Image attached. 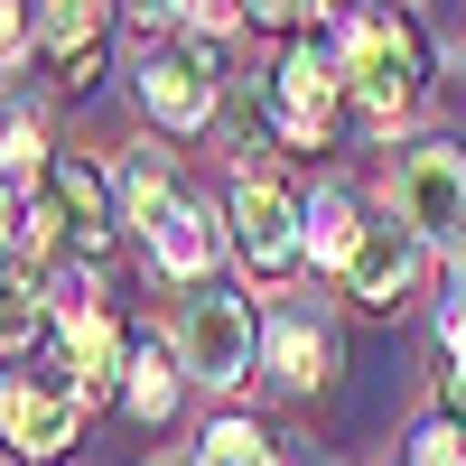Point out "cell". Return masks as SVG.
<instances>
[{"instance_id": "obj_1", "label": "cell", "mask_w": 466, "mask_h": 466, "mask_svg": "<svg viewBox=\"0 0 466 466\" xmlns=\"http://www.w3.org/2000/svg\"><path fill=\"white\" fill-rule=\"evenodd\" d=\"M345 94H355L364 131L410 122L420 94H430V47H420V28L392 19V10H364L355 28H345Z\"/></svg>"}, {"instance_id": "obj_2", "label": "cell", "mask_w": 466, "mask_h": 466, "mask_svg": "<svg viewBox=\"0 0 466 466\" xmlns=\"http://www.w3.org/2000/svg\"><path fill=\"white\" fill-rule=\"evenodd\" d=\"M252 122H261L270 140H289V149H318V140H336V122H345V56L289 47L280 66L261 75Z\"/></svg>"}, {"instance_id": "obj_3", "label": "cell", "mask_w": 466, "mask_h": 466, "mask_svg": "<svg viewBox=\"0 0 466 466\" xmlns=\"http://www.w3.org/2000/svg\"><path fill=\"white\" fill-rule=\"evenodd\" d=\"M224 243L243 252V270H252V280H289V270L308 261V206L289 197L280 177H233Z\"/></svg>"}, {"instance_id": "obj_4", "label": "cell", "mask_w": 466, "mask_h": 466, "mask_svg": "<svg viewBox=\"0 0 466 466\" xmlns=\"http://www.w3.org/2000/svg\"><path fill=\"white\" fill-rule=\"evenodd\" d=\"M261 345H270V327L252 318V299L206 289V299H187V318H177V373H197V382H215V392H233V382L261 364Z\"/></svg>"}, {"instance_id": "obj_5", "label": "cell", "mask_w": 466, "mask_h": 466, "mask_svg": "<svg viewBox=\"0 0 466 466\" xmlns=\"http://www.w3.org/2000/svg\"><path fill=\"white\" fill-rule=\"evenodd\" d=\"M131 224L149 233V261H159V270H177V280H206V270H215V224L197 215L187 187H168L159 159L131 168Z\"/></svg>"}, {"instance_id": "obj_6", "label": "cell", "mask_w": 466, "mask_h": 466, "mask_svg": "<svg viewBox=\"0 0 466 466\" xmlns=\"http://www.w3.org/2000/svg\"><path fill=\"white\" fill-rule=\"evenodd\" d=\"M10 448L28 457V466H56V457H75V430H85V392H75V373L66 364H28V373H10Z\"/></svg>"}, {"instance_id": "obj_7", "label": "cell", "mask_w": 466, "mask_h": 466, "mask_svg": "<svg viewBox=\"0 0 466 466\" xmlns=\"http://www.w3.org/2000/svg\"><path fill=\"white\" fill-rule=\"evenodd\" d=\"M215 85H224V37H206V28L168 37V47L140 66V103H149V122H168V131H197L215 112Z\"/></svg>"}, {"instance_id": "obj_8", "label": "cell", "mask_w": 466, "mask_h": 466, "mask_svg": "<svg viewBox=\"0 0 466 466\" xmlns=\"http://www.w3.org/2000/svg\"><path fill=\"white\" fill-rule=\"evenodd\" d=\"M420 270H430V233L420 224H373L364 252L345 261V299H355L364 318H392V308L420 289Z\"/></svg>"}, {"instance_id": "obj_9", "label": "cell", "mask_w": 466, "mask_h": 466, "mask_svg": "<svg viewBox=\"0 0 466 466\" xmlns=\"http://www.w3.org/2000/svg\"><path fill=\"white\" fill-rule=\"evenodd\" d=\"M392 206L420 233H466V149H448V140L410 149V159L392 168Z\"/></svg>"}, {"instance_id": "obj_10", "label": "cell", "mask_w": 466, "mask_h": 466, "mask_svg": "<svg viewBox=\"0 0 466 466\" xmlns=\"http://www.w3.org/2000/svg\"><path fill=\"white\" fill-rule=\"evenodd\" d=\"M66 318V373H75V392L85 401H112L131 382V355H122V327L103 318V308H85V299H66L56 308Z\"/></svg>"}, {"instance_id": "obj_11", "label": "cell", "mask_w": 466, "mask_h": 466, "mask_svg": "<svg viewBox=\"0 0 466 466\" xmlns=\"http://www.w3.org/2000/svg\"><path fill=\"white\" fill-rule=\"evenodd\" d=\"M37 47H47L56 85H85L94 56H103V0H47L37 10Z\"/></svg>"}, {"instance_id": "obj_12", "label": "cell", "mask_w": 466, "mask_h": 466, "mask_svg": "<svg viewBox=\"0 0 466 466\" xmlns=\"http://www.w3.org/2000/svg\"><path fill=\"white\" fill-rule=\"evenodd\" d=\"M261 364L289 382V392H318V382L336 373V336L308 318V308H280V318H270V345H261Z\"/></svg>"}, {"instance_id": "obj_13", "label": "cell", "mask_w": 466, "mask_h": 466, "mask_svg": "<svg viewBox=\"0 0 466 466\" xmlns=\"http://www.w3.org/2000/svg\"><path fill=\"white\" fill-rule=\"evenodd\" d=\"M47 197H56L66 233H75L85 252H103V243H112V187H103V168H85V159H56V168H47Z\"/></svg>"}, {"instance_id": "obj_14", "label": "cell", "mask_w": 466, "mask_h": 466, "mask_svg": "<svg viewBox=\"0 0 466 466\" xmlns=\"http://www.w3.org/2000/svg\"><path fill=\"white\" fill-rule=\"evenodd\" d=\"M364 233H373V224H355V197H345V187H327V197L308 206V252H318L327 270L355 261V252H364Z\"/></svg>"}, {"instance_id": "obj_15", "label": "cell", "mask_w": 466, "mask_h": 466, "mask_svg": "<svg viewBox=\"0 0 466 466\" xmlns=\"http://www.w3.org/2000/svg\"><path fill=\"white\" fill-rule=\"evenodd\" d=\"M122 401H131V420H149V430H159V420L177 410V373H168V345H140V355H131V382H122Z\"/></svg>"}, {"instance_id": "obj_16", "label": "cell", "mask_w": 466, "mask_h": 466, "mask_svg": "<svg viewBox=\"0 0 466 466\" xmlns=\"http://www.w3.org/2000/svg\"><path fill=\"white\" fill-rule=\"evenodd\" d=\"M197 466H280V448H270L252 420H215L206 448H197Z\"/></svg>"}, {"instance_id": "obj_17", "label": "cell", "mask_w": 466, "mask_h": 466, "mask_svg": "<svg viewBox=\"0 0 466 466\" xmlns=\"http://www.w3.org/2000/svg\"><path fill=\"white\" fill-rule=\"evenodd\" d=\"M401 466H466V420H457V410L420 420V430H410V448H401Z\"/></svg>"}, {"instance_id": "obj_18", "label": "cell", "mask_w": 466, "mask_h": 466, "mask_svg": "<svg viewBox=\"0 0 466 466\" xmlns=\"http://www.w3.org/2000/svg\"><path fill=\"white\" fill-rule=\"evenodd\" d=\"M56 224H66V215H56V197H10V261H37Z\"/></svg>"}, {"instance_id": "obj_19", "label": "cell", "mask_w": 466, "mask_h": 466, "mask_svg": "<svg viewBox=\"0 0 466 466\" xmlns=\"http://www.w3.org/2000/svg\"><path fill=\"white\" fill-rule=\"evenodd\" d=\"M37 177H47V140H37V122H10V197H28Z\"/></svg>"}, {"instance_id": "obj_20", "label": "cell", "mask_w": 466, "mask_h": 466, "mask_svg": "<svg viewBox=\"0 0 466 466\" xmlns=\"http://www.w3.org/2000/svg\"><path fill=\"white\" fill-rule=\"evenodd\" d=\"M448 410L466 420V355H448Z\"/></svg>"}, {"instance_id": "obj_21", "label": "cell", "mask_w": 466, "mask_h": 466, "mask_svg": "<svg viewBox=\"0 0 466 466\" xmlns=\"http://www.w3.org/2000/svg\"><path fill=\"white\" fill-rule=\"evenodd\" d=\"M457 289H466V233H457Z\"/></svg>"}, {"instance_id": "obj_22", "label": "cell", "mask_w": 466, "mask_h": 466, "mask_svg": "<svg viewBox=\"0 0 466 466\" xmlns=\"http://www.w3.org/2000/svg\"><path fill=\"white\" fill-rule=\"evenodd\" d=\"M131 10H177V0H131Z\"/></svg>"}]
</instances>
